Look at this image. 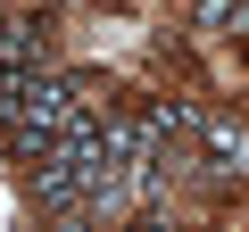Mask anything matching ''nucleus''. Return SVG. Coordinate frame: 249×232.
<instances>
[{"instance_id":"f257e3e1","label":"nucleus","mask_w":249,"mask_h":232,"mask_svg":"<svg viewBox=\"0 0 249 232\" xmlns=\"http://www.w3.org/2000/svg\"><path fill=\"white\" fill-rule=\"evenodd\" d=\"M199 141H208V182H249V125L232 108H199Z\"/></svg>"},{"instance_id":"f03ea898","label":"nucleus","mask_w":249,"mask_h":232,"mask_svg":"<svg viewBox=\"0 0 249 232\" xmlns=\"http://www.w3.org/2000/svg\"><path fill=\"white\" fill-rule=\"evenodd\" d=\"M0 66H25V75L58 66V42H50V25H42V17H17V9H0Z\"/></svg>"},{"instance_id":"7ed1b4c3","label":"nucleus","mask_w":249,"mask_h":232,"mask_svg":"<svg viewBox=\"0 0 249 232\" xmlns=\"http://www.w3.org/2000/svg\"><path fill=\"white\" fill-rule=\"evenodd\" d=\"M232 25V0H199V33H224Z\"/></svg>"},{"instance_id":"20e7f679","label":"nucleus","mask_w":249,"mask_h":232,"mask_svg":"<svg viewBox=\"0 0 249 232\" xmlns=\"http://www.w3.org/2000/svg\"><path fill=\"white\" fill-rule=\"evenodd\" d=\"M224 42H249V0H232V25H224Z\"/></svg>"}]
</instances>
